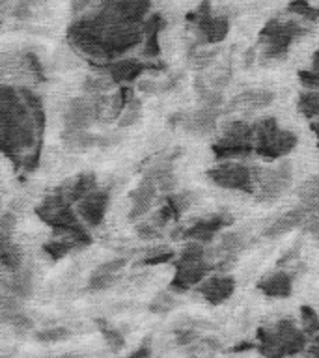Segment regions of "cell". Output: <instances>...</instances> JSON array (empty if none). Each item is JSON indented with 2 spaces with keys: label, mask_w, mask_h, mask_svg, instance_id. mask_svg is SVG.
<instances>
[{
  "label": "cell",
  "mask_w": 319,
  "mask_h": 358,
  "mask_svg": "<svg viewBox=\"0 0 319 358\" xmlns=\"http://www.w3.org/2000/svg\"><path fill=\"white\" fill-rule=\"evenodd\" d=\"M41 131L19 88H0V145L15 166L32 172L38 166Z\"/></svg>",
  "instance_id": "cell-1"
},
{
  "label": "cell",
  "mask_w": 319,
  "mask_h": 358,
  "mask_svg": "<svg viewBox=\"0 0 319 358\" xmlns=\"http://www.w3.org/2000/svg\"><path fill=\"white\" fill-rule=\"evenodd\" d=\"M306 343L304 330L290 317L260 327L256 332V351L263 358H293L306 351Z\"/></svg>",
  "instance_id": "cell-2"
},
{
  "label": "cell",
  "mask_w": 319,
  "mask_h": 358,
  "mask_svg": "<svg viewBox=\"0 0 319 358\" xmlns=\"http://www.w3.org/2000/svg\"><path fill=\"white\" fill-rule=\"evenodd\" d=\"M36 215L41 222L52 228L56 237H67L77 243V246H86L92 243V237L88 234V226L80 224L78 213L71 209V201L60 192L47 196L38 207Z\"/></svg>",
  "instance_id": "cell-3"
},
{
  "label": "cell",
  "mask_w": 319,
  "mask_h": 358,
  "mask_svg": "<svg viewBox=\"0 0 319 358\" xmlns=\"http://www.w3.org/2000/svg\"><path fill=\"white\" fill-rule=\"evenodd\" d=\"M256 136H254V151L265 161H276L280 157L295 150L297 134L288 129H280L274 117H262L254 122Z\"/></svg>",
  "instance_id": "cell-4"
},
{
  "label": "cell",
  "mask_w": 319,
  "mask_h": 358,
  "mask_svg": "<svg viewBox=\"0 0 319 358\" xmlns=\"http://www.w3.org/2000/svg\"><path fill=\"white\" fill-rule=\"evenodd\" d=\"M306 34L299 22L291 19H271L260 32V43L263 47V56L269 60H280L288 55L291 43Z\"/></svg>",
  "instance_id": "cell-5"
},
{
  "label": "cell",
  "mask_w": 319,
  "mask_h": 358,
  "mask_svg": "<svg viewBox=\"0 0 319 358\" xmlns=\"http://www.w3.org/2000/svg\"><path fill=\"white\" fill-rule=\"evenodd\" d=\"M207 178L220 189L237 190V192H245V194H254V190H256L254 170L241 162L224 161L222 164L207 170Z\"/></svg>",
  "instance_id": "cell-6"
},
{
  "label": "cell",
  "mask_w": 319,
  "mask_h": 358,
  "mask_svg": "<svg viewBox=\"0 0 319 358\" xmlns=\"http://www.w3.org/2000/svg\"><path fill=\"white\" fill-rule=\"evenodd\" d=\"M256 176V190L254 194L260 201H274L284 194L291 185V164L280 162L274 168H254Z\"/></svg>",
  "instance_id": "cell-7"
},
{
  "label": "cell",
  "mask_w": 319,
  "mask_h": 358,
  "mask_svg": "<svg viewBox=\"0 0 319 358\" xmlns=\"http://www.w3.org/2000/svg\"><path fill=\"white\" fill-rule=\"evenodd\" d=\"M187 19L194 22L204 43H220L228 36V19L222 15H213L209 0H204L196 11H190Z\"/></svg>",
  "instance_id": "cell-8"
},
{
  "label": "cell",
  "mask_w": 319,
  "mask_h": 358,
  "mask_svg": "<svg viewBox=\"0 0 319 358\" xmlns=\"http://www.w3.org/2000/svg\"><path fill=\"white\" fill-rule=\"evenodd\" d=\"M234 224V217L229 213H215V215H209V217L198 218L194 222L187 226V228H178L172 234V237L176 241L179 239H189V241H198V243H211L213 237L220 231V229L228 228Z\"/></svg>",
  "instance_id": "cell-9"
},
{
  "label": "cell",
  "mask_w": 319,
  "mask_h": 358,
  "mask_svg": "<svg viewBox=\"0 0 319 358\" xmlns=\"http://www.w3.org/2000/svg\"><path fill=\"white\" fill-rule=\"evenodd\" d=\"M215 271L213 263L209 259L190 263H178L176 262V274L170 282V289L176 293H185V291L198 287V285L207 278V274Z\"/></svg>",
  "instance_id": "cell-10"
},
{
  "label": "cell",
  "mask_w": 319,
  "mask_h": 358,
  "mask_svg": "<svg viewBox=\"0 0 319 358\" xmlns=\"http://www.w3.org/2000/svg\"><path fill=\"white\" fill-rule=\"evenodd\" d=\"M94 97H75L67 103L64 112V125L66 131H86L94 120H97Z\"/></svg>",
  "instance_id": "cell-11"
},
{
  "label": "cell",
  "mask_w": 319,
  "mask_h": 358,
  "mask_svg": "<svg viewBox=\"0 0 319 358\" xmlns=\"http://www.w3.org/2000/svg\"><path fill=\"white\" fill-rule=\"evenodd\" d=\"M111 200V190H94L86 194L80 201H77V213L80 220H83L88 228H99L103 220H105L106 207Z\"/></svg>",
  "instance_id": "cell-12"
},
{
  "label": "cell",
  "mask_w": 319,
  "mask_h": 358,
  "mask_svg": "<svg viewBox=\"0 0 319 358\" xmlns=\"http://www.w3.org/2000/svg\"><path fill=\"white\" fill-rule=\"evenodd\" d=\"M99 10L111 13L120 21L144 24L146 15L150 13V0H103Z\"/></svg>",
  "instance_id": "cell-13"
},
{
  "label": "cell",
  "mask_w": 319,
  "mask_h": 358,
  "mask_svg": "<svg viewBox=\"0 0 319 358\" xmlns=\"http://www.w3.org/2000/svg\"><path fill=\"white\" fill-rule=\"evenodd\" d=\"M196 293H200L206 299V302H209L213 306H218V304L232 299V295L235 293V280L228 274H215V276L204 280L196 287Z\"/></svg>",
  "instance_id": "cell-14"
},
{
  "label": "cell",
  "mask_w": 319,
  "mask_h": 358,
  "mask_svg": "<svg viewBox=\"0 0 319 358\" xmlns=\"http://www.w3.org/2000/svg\"><path fill=\"white\" fill-rule=\"evenodd\" d=\"M150 64H144L140 60H133V58H118V60L112 62H103L101 64V69L106 73V77L111 78L114 84H125L133 83L136 78L150 69Z\"/></svg>",
  "instance_id": "cell-15"
},
{
  "label": "cell",
  "mask_w": 319,
  "mask_h": 358,
  "mask_svg": "<svg viewBox=\"0 0 319 358\" xmlns=\"http://www.w3.org/2000/svg\"><path fill=\"white\" fill-rule=\"evenodd\" d=\"M218 116H220V108H209L204 106L200 110L190 112L181 120V127L190 134H209L217 129Z\"/></svg>",
  "instance_id": "cell-16"
},
{
  "label": "cell",
  "mask_w": 319,
  "mask_h": 358,
  "mask_svg": "<svg viewBox=\"0 0 319 358\" xmlns=\"http://www.w3.org/2000/svg\"><path fill=\"white\" fill-rule=\"evenodd\" d=\"M257 289L267 299H288L293 293V276L288 271H274L257 282Z\"/></svg>",
  "instance_id": "cell-17"
},
{
  "label": "cell",
  "mask_w": 319,
  "mask_h": 358,
  "mask_svg": "<svg viewBox=\"0 0 319 358\" xmlns=\"http://www.w3.org/2000/svg\"><path fill=\"white\" fill-rule=\"evenodd\" d=\"M97 178H95L94 172H84L78 173L75 178H69L66 183H62L56 192H60L62 196H66L67 200L71 201V203H77L80 201L86 194L90 192H94L97 190Z\"/></svg>",
  "instance_id": "cell-18"
},
{
  "label": "cell",
  "mask_w": 319,
  "mask_h": 358,
  "mask_svg": "<svg viewBox=\"0 0 319 358\" xmlns=\"http://www.w3.org/2000/svg\"><path fill=\"white\" fill-rule=\"evenodd\" d=\"M308 213L302 209L301 206L295 207V209H290V211H285L284 215H280L273 220V222L269 224L263 235L269 237V239H276V237H282V235L290 234L295 228H299L301 224L306 222Z\"/></svg>",
  "instance_id": "cell-19"
},
{
  "label": "cell",
  "mask_w": 319,
  "mask_h": 358,
  "mask_svg": "<svg viewBox=\"0 0 319 358\" xmlns=\"http://www.w3.org/2000/svg\"><path fill=\"white\" fill-rule=\"evenodd\" d=\"M273 99L274 94L269 90H246V92L235 95L229 103V108L241 112H256L271 105Z\"/></svg>",
  "instance_id": "cell-20"
},
{
  "label": "cell",
  "mask_w": 319,
  "mask_h": 358,
  "mask_svg": "<svg viewBox=\"0 0 319 358\" xmlns=\"http://www.w3.org/2000/svg\"><path fill=\"white\" fill-rule=\"evenodd\" d=\"M144 181H150L157 187V190H161L162 194H173L176 190V185H178V179H176V173H173V166L170 161L157 162V164H151L148 170L144 172Z\"/></svg>",
  "instance_id": "cell-21"
},
{
  "label": "cell",
  "mask_w": 319,
  "mask_h": 358,
  "mask_svg": "<svg viewBox=\"0 0 319 358\" xmlns=\"http://www.w3.org/2000/svg\"><path fill=\"white\" fill-rule=\"evenodd\" d=\"M155 185L142 179V183L131 192V211H129V218L131 220H139V218H142L144 215L150 213L151 206L155 201Z\"/></svg>",
  "instance_id": "cell-22"
},
{
  "label": "cell",
  "mask_w": 319,
  "mask_h": 358,
  "mask_svg": "<svg viewBox=\"0 0 319 358\" xmlns=\"http://www.w3.org/2000/svg\"><path fill=\"white\" fill-rule=\"evenodd\" d=\"M213 155L217 157L218 161H234V159H245V157H250L254 151V144L250 142H237V140L229 138H220L213 144Z\"/></svg>",
  "instance_id": "cell-23"
},
{
  "label": "cell",
  "mask_w": 319,
  "mask_h": 358,
  "mask_svg": "<svg viewBox=\"0 0 319 358\" xmlns=\"http://www.w3.org/2000/svg\"><path fill=\"white\" fill-rule=\"evenodd\" d=\"M144 56L146 58H157L161 55V47H159V34L164 28V21L159 13L150 15L148 21H144Z\"/></svg>",
  "instance_id": "cell-24"
},
{
  "label": "cell",
  "mask_w": 319,
  "mask_h": 358,
  "mask_svg": "<svg viewBox=\"0 0 319 358\" xmlns=\"http://www.w3.org/2000/svg\"><path fill=\"white\" fill-rule=\"evenodd\" d=\"M8 291H10L11 295H15L17 299H28V296H32L34 291V273L30 267H22L15 273H11L10 282L6 284Z\"/></svg>",
  "instance_id": "cell-25"
},
{
  "label": "cell",
  "mask_w": 319,
  "mask_h": 358,
  "mask_svg": "<svg viewBox=\"0 0 319 358\" xmlns=\"http://www.w3.org/2000/svg\"><path fill=\"white\" fill-rule=\"evenodd\" d=\"M220 136L229 140H237V142H250L254 144V136H256V125L245 120H229L222 125Z\"/></svg>",
  "instance_id": "cell-26"
},
{
  "label": "cell",
  "mask_w": 319,
  "mask_h": 358,
  "mask_svg": "<svg viewBox=\"0 0 319 358\" xmlns=\"http://www.w3.org/2000/svg\"><path fill=\"white\" fill-rule=\"evenodd\" d=\"M0 262L8 273H15V271L24 267L21 246L15 245L11 237H0Z\"/></svg>",
  "instance_id": "cell-27"
},
{
  "label": "cell",
  "mask_w": 319,
  "mask_h": 358,
  "mask_svg": "<svg viewBox=\"0 0 319 358\" xmlns=\"http://www.w3.org/2000/svg\"><path fill=\"white\" fill-rule=\"evenodd\" d=\"M299 200H301V207L308 215L319 213V176H313L301 185Z\"/></svg>",
  "instance_id": "cell-28"
},
{
  "label": "cell",
  "mask_w": 319,
  "mask_h": 358,
  "mask_svg": "<svg viewBox=\"0 0 319 358\" xmlns=\"http://www.w3.org/2000/svg\"><path fill=\"white\" fill-rule=\"evenodd\" d=\"M64 144L69 150H88V148L99 145V138L86 131H64Z\"/></svg>",
  "instance_id": "cell-29"
},
{
  "label": "cell",
  "mask_w": 319,
  "mask_h": 358,
  "mask_svg": "<svg viewBox=\"0 0 319 358\" xmlns=\"http://www.w3.org/2000/svg\"><path fill=\"white\" fill-rule=\"evenodd\" d=\"M297 110L308 120L319 117V92L318 90H306L297 99Z\"/></svg>",
  "instance_id": "cell-30"
},
{
  "label": "cell",
  "mask_w": 319,
  "mask_h": 358,
  "mask_svg": "<svg viewBox=\"0 0 319 358\" xmlns=\"http://www.w3.org/2000/svg\"><path fill=\"white\" fill-rule=\"evenodd\" d=\"M73 248H78L77 243L71 239H67V237H56V239L49 241L47 245H43V252L45 256L52 259V262H58L62 257H66Z\"/></svg>",
  "instance_id": "cell-31"
},
{
  "label": "cell",
  "mask_w": 319,
  "mask_h": 358,
  "mask_svg": "<svg viewBox=\"0 0 319 358\" xmlns=\"http://www.w3.org/2000/svg\"><path fill=\"white\" fill-rule=\"evenodd\" d=\"M97 327H99V332L105 338V343L108 347L111 352H120L125 347V338L120 332V329L116 327H111V324L103 321V319H97Z\"/></svg>",
  "instance_id": "cell-32"
},
{
  "label": "cell",
  "mask_w": 319,
  "mask_h": 358,
  "mask_svg": "<svg viewBox=\"0 0 319 358\" xmlns=\"http://www.w3.org/2000/svg\"><path fill=\"white\" fill-rule=\"evenodd\" d=\"M178 256L170 246H153L146 252V256L140 259V265L146 267H153V265H162V263H170L173 257Z\"/></svg>",
  "instance_id": "cell-33"
},
{
  "label": "cell",
  "mask_w": 319,
  "mask_h": 358,
  "mask_svg": "<svg viewBox=\"0 0 319 358\" xmlns=\"http://www.w3.org/2000/svg\"><path fill=\"white\" fill-rule=\"evenodd\" d=\"M201 259H209V257H207V250L204 248V243H198V241H189L178 254V263L201 262Z\"/></svg>",
  "instance_id": "cell-34"
},
{
  "label": "cell",
  "mask_w": 319,
  "mask_h": 358,
  "mask_svg": "<svg viewBox=\"0 0 319 358\" xmlns=\"http://www.w3.org/2000/svg\"><path fill=\"white\" fill-rule=\"evenodd\" d=\"M299 317H301V329L308 338L319 334V315L312 306H301Z\"/></svg>",
  "instance_id": "cell-35"
},
{
  "label": "cell",
  "mask_w": 319,
  "mask_h": 358,
  "mask_svg": "<svg viewBox=\"0 0 319 358\" xmlns=\"http://www.w3.org/2000/svg\"><path fill=\"white\" fill-rule=\"evenodd\" d=\"M21 66L28 77H32L34 80H38V83L45 80L43 64H41V60H39L34 52H24V55L21 56Z\"/></svg>",
  "instance_id": "cell-36"
},
{
  "label": "cell",
  "mask_w": 319,
  "mask_h": 358,
  "mask_svg": "<svg viewBox=\"0 0 319 358\" xmlns=\"http://www.w3.org/2000/svg\"><path fill=\"white\" fill-rule=\"evenodd\" d=\"M166 201L172 206L173 213H176V218H179L190 206H192L194 194L189 192V190H183V192H173V194L166 196Z\"/></svg>",
  "instance_id": "cell-37"
},
{
  "label": "cell",
  "mask_w": 319,
  "mask_h": 358,
  "mask_svg": "<svg viewBox=\"0 0 319 358\" xmlns=\"http://www.w3.org/2000/svg\"><path fill=\"white\" fill-rule=\"evenodd\" d=\"M71 336V330L66 329V327H55V329H41L38 330L34 338L39 341V343H58V341L67 340Z\"/></svg>",
  "instance_id": "cell-38"
},
{
  "label": "cell",
  "mask_w": 319,
  "mask_h": 358,
  "mask_svg": "<svg viewBox=\"0 0 319 358\" xmlns=\"http://www.w3.org/2000/svg\"><path fill=\"white\" fill-rule=\"evenodd\" d=\"M288 11H291L293 15H299L308 21H319V8L312 6L308 0H293L288 6Z\"/></svg>",
  "instance_id": "cell-39"
},
{
  "label": "cell",
  "mask_w": 319,
  "mask_h": 358,
  "mask_svg": "<svg viewBox=\"0 0 319 358\" xmlns=\"http://www.w3.org/2000/svg\"><path fill=\"white\" fill-rule=\"evenodd\" d=\"M196 86H198V92H200V99L204 103V106H209V108H220L222 105V94L215 88H209V86H204L201 78L196 80Z\"/></svg>",
  "instance_id": "cell-40"
},
{
  "label": "cell",
  "mask_w": 319,
  "mask_h": 358,
  "mask_svg": "<svg viewBox=\"0 0 319 358\" xmlns=\"http://www.w3.org/2000/svg\"><path fill=\"white\" fill-rule=\"evenodd\" d=\"M112 80L108 77H88L86 80H84L83 84V90L86 92V94L90 95H101L105 94L106 90L111 88L112 86Z\"/></svg>",
  "instance_id": "cell-41"
},
{
  "label": "cell",
  "mask_w": 319,
  "mask_h": 358,
  "mask_svg": "<svg viewBox=\"0 0 319 358\" xmlns=\"http://www.w3.org/2000/svg\"><path fill=\"white\" fill-rule=\"evenodd\" d=\"M118 280V274H108V273H99V271H94L92 276L88 280V289L90 291H101L112 285Z\"/></svg>",
  "instance_id": "cell-42"
},
{
  "label": "cell",
  "mask_w": 319,
  "mask_h": 358,
  "mask_svg": "<svg viewBox=\"0 0 319 358\" xmlns=\"http://www.w3.org/2000/svg\"><path fill=\"white\" fill-rule=\"evenodd\" d=\"M173 308H176V301H173L172 296L168 295V293H161V295H157L155 299H153V302L148 306V310H150L151 313L162 315V313H168L170 310H173Z\"/></svg>",
  "instance_id": "cell-43"
},
{
  "label": "cell",
  "mask_w": 319,
  "mask_h": 358,
  "mask_svg": "<svg viewBox=\"0 0 319 358\" xmlns=\"http://www.w3.org/2000/svg\"><path fill=\"white\" fill-rule=\"evenodd\" d=\"M140 117V101L136 99V97H133V99L129 101L127 108L123 110V114L120 116V127H129V125H133L136 120Z\"/></svg>",
  "instance_id": "cell-44"
},
{
  "label": "cell",
  "mask_w": 319,
  "mask_h": 358,
  "mask_svg": "<svg viewBox=\"0 0 319 358\" xmlns=\"http://www.w3.org/2000/svg\"><path fill=\"white\" fill-rule=\"evenodd\" d=\"M6 324H10V327H13L15 330H30L34 329V321L30 317H28L27 313L17 312V313H11L10 317L2 319Z\"/></svg>",
  "instance_id": "cell-45"
},
{
  "label": "cell",
  "mask_w": 319,
  "mask_h": 358,
  "mask_svg": "<svg viewBox=\"0 0 319 358\" xmlns=\"http://www.w3.org/2000/svg\"><path fill=\"white\" fill-rule=\"evenodd\" d=\"M136 235H139L140 239L151 241L157 239V237H161V229L157 228L153 222H142L136 226Z\"/></svg>",
  "instance_id": "cell-46"
},
{
  "label": "cell",
  "mask_w": 319,
  "mask_h": 358,
  "mask_svg": "<svg viewBox=\"0 0 319 358\" xmlns=\"http://www.w3.org/2000/svg\"><path fill=\"white\" fill-rule=\"evenodd\" d=\"M198 340H200V336H198V332L194 329H179L178 336H176V343L181 347L192 345Z\"/></svg>",
  "instance_id": "cell-47"
},
{
  "label": "cell",
  "mask_w": 319,
  "mask_h": 358,
  "mask_svg": "<svg viewBox=\"0 0 319 358\" xmlns=\"http://www.w3.org/2000/svg\"><path fill=\"white\" fill-rule=\"evenodd\" d=\"M299 80L302 86H306L308 90H319V73L312 71V69H302L299 71Z\"/></svg>",
  "instance_id": "cell-48"
},
{
  "label": "cell",
  "mask_w": 319,
  "mask_h": 358,
  "mask_svg": "<svg viewBox=\"0 0 319 358\" xmlns=\"http://www.w3.org/2000/svg\"><path fill=\"white\" fill-rule=\"evenodd\" d=\"M17 218L13 213H4L0 218V237H11L13 229H15Z\"/></svg>",
  "instance_id": "cell-49"
},
{
  "label": "cell",
  "mask_w": 319,
  "mask_h": 358,
  "mask_svg": "<svg viewBox=\"0 0 319 358\" xmlns=\"http://www.w3.org/2000/svg\"><path fill=\"white\" fill-rule=\"evenodd\" d=\"M306 231L313 237V241L319 245V213H313V215H308L306 218Z\"/></svg>",
  "instance_id": "cell-50"
},
{
  "label": "cell",
  "mask_w": 319,
  "mask_h": 358,
  "mask_svg": "<svg viewBox=\"0 0 319 358\" xmlns=\"http://www.w3.org/2000/svg\"><path fill=\"white\" fill-rule=\"evenodd\" d=\"M127 358H151V347L148 345V341H144L142 345L134 352H131Z\"/></svg>",
  "instance_id": "cell-51"
},
{
  "label": "cell",
  "mask_w": 319,
  "mask_h": 358,
  "mask_svg": "<svg viewBox=\"0 0 319 358\" xmlns=\"http://www.w3.org/2000/svg\"><path fill=\"white\" fill-rule=\"evenodd\" d=\"M306 352L310 355V358H319V334L313 336L310 345L306 347Z\"/></svg>",
  "instance_id": "cell-52"
},
{
  "label": "cell",
  "mask_w": 319,
  "mask_h": 358,
  "mask_svg": "<svg viewBox=\"0 0 319 358\" xmlns=\"http://www.w3.org/2000/svg\"><path fill=\"white\" fill-rule=\"evenodd\" d=\"M252 349H256V343L254 341H241L237 345H234L229 349V352H243V351H252Z\"/></svg>",
  "instance_id": "cell-53"
},
{
  "label": "cell",
  "mask_w": 319,
  "mask_h": 358,
  "mask_svg": "<svg viewBox=\"0 0 319 358\" xmlns=\"http://www.w3.org/2000/svg\"><path fill=\"white\" fill-rule=\"evenodd\" d=\"M310 69L312 71H318L319 73V50H316L312 55V62H310Z\"/></svg>",
  "instance_id": "cell-54"
},
{
  "label": "cell",
  "mask_w": 319,
  "mask_h": 358,
  "mask_svg": "<svg viewBox=\"0 0 319 358\" xmlns=\"http://www.w3.org/2000/svg\"><path fill=\"white\" fill-rule=\"evenodd\" d=\"M310 129H312V133L316 134V138H318V145H319V117L312 120V123H310Z\"/></svg>",
  "instance_id": "cell-55"
},
{
  "label": "cell",
  "mask_w": 319,
  "mask_h": 358,
  "mask_svg": "<svg viewBox=\"0 0 319 358\" xmlns=\"http://www.w3.org/2000/svg\"><path fill=\"white\" fill-rule=\"evenodd\" d=\"M58 358H80V357H78L77 352H66V355H62V357Z\"/></svg>",
  "instance_id": "cell-56"
},
{
  "label": "cell",
  "mask_w": 319,
  "mask_h": 358,
  "mask_svg": "<svg viewBox=\"0 0 319 358\" xmlns=\"http://www.w3.org/2000/svg\"><path fill=\"white\" fill-rule=\"evenodd\" d=\"M2 358H10V357H2Z\"/></svg>",
  "instance_id": "cell-57"
}]
</instances>
